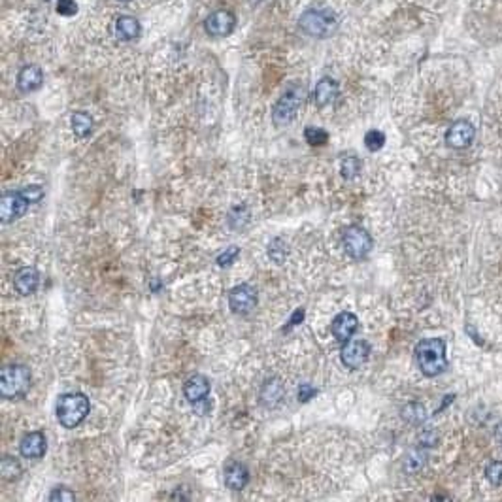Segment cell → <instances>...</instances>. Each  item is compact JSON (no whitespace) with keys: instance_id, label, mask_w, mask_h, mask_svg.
I'll return each instance as SVG.
<instances>
[{"instance_id":"cell-13","label":"cell","mask_w":502,"mask_h":502,"mask_svg":"<svg viewBox=\"0 0 502 502\" xmlns=\"http://www.w3.org/2000/svg\"><path fill=\"white\" fill-rule=\"evenodd\" d=\"M47 451V440L46 434L42 431H34V433L25 434L19 444V453L25 459H40L46 455Z\"/></svg>"},{"instance_id":"cell-36","label":"cell","mask_w":502,"mask_h":502,"mask_svg":"<svg viewBox=\"0 0 502 502\" xmlns=\"http://www.w3.org/2000/svg\"><path fill=\"white\" fill-rule=\"evenodd\" d=\"M304 308H298V310H295V313L291 315V320H289V325L287 327L283 328V331H289L291 327H295V325H298L300 321L304 320Z\"/></svg>"},{"instance_id":"cell-23","label":"cell","mask_w":502,"mask_h":502,"mask_svg":"<svg viewBox=\"0 0 502 502\" xmlns=\"http://www.w3.org/2000/svg\"><path fill=\"white\" fill-rule=\"evenodd\" d=\"M287 255H289V250H287V243L283 242L282 238H274L268 243V257L274 261L276 265H283Z\"/></svg>"},{"instance_id":"cell-4","label":"cell","mask_w":502,"mask_h":502,"mask_svg":"<svg viewBox=\"0 0 502 502\" xmlns=\"http://www.w3.org/2000/svg\"><path fill=\"white\" fill-rule=\"evenodd\" d=\"M336 16L333 12L327 10H308L300 16L298 27L300 31L306 32L308 36H315V38H325L331 32L336 29Z\"/></svg>"},{"instance_id":"cell-34","label":"cell","mask_w":502,"mask_h":502,"mask_svg":"<svg viewBox=\"0 0 502 502\" xmlns=\"http://www.w3.org/2000/svg\"><path fill=\"white\" fill-rule=\"evenodd\" d=\"M76 12H77V4L74 0H59V2H57V14H59V16L64 17L76 16Z\"/></svg>"},{"instance_id":"cell-35","label":"cell","mask_w":502,"mask_h":502,"mask_svg":"<svg viewBox=\"0 0 502 502\" xmlns=\"http://www.w3.org/2000/svg\"><path fill=\"white\" fill-rule=\"evenodd\" d=\"M315 395H318V389L313 387L312 383H300V387H298V403H308Z\"/></svg>"},{"instance_id":"cell-6","label":"cell","mask_w":502,"mask_h":502,"mask_svg":"<svg viewBox=\"0 0 502 502\" xmlns=\"http://www.w3.org/2000/svg\"><path fill=\"white\" fill-rule=\"evenodd\" d=\"M342 246L344 251L350 255L351 259L361 261L365 259L366 255L372 251L374 240L365 228L359 227V225H351V227L344 228Z\"/></svg>"},{"instance_id":"cell-27","label":"cell","mask_w":502,"mask_h":502,"mask_svg":"<svg viewBox=\"0 0 502 502\" xmlns=\"http://www.w3.org/2000/svg\"><path fill=\"white\" fill-rule=\"evenodd\" d=\"M304 138L310 145L320 147V145H325L328 142V132L327 130L320 129V127H306Z\"/></svg>"},{"instance_id":"cell-24","label":"cell","mask_w":502,"mask_h":502,"mask_svg":"<svg viewBox=\"0 0 502 502\" xmlns=\"http://www.w3.org/2000/svg\"><path fill=\"white\" fill-rule=\"evenodd\" d=\"M228 227L230 228H243L250 221V210L246 206H235L228 213Z\"/></svg>"},{"instance_id":"cell-37","label":"cell","mask_w":502,"mask_h":502,"mask_svg":"<svg viewBox=\"0 0 502 502\" xmlns=\"http://www.w3.org/2000/svg\"><path fill=\"white\" fill-rule=\"evenodd\" d=\"M119 2H130V0H119Z\"/></svg>"},{"instance_id":"cell-7","label":"cell","mask_w":502,"mask_h":502,"mask_svg":"<svg viewBox=\"0 0 502 502\" xmlns=\"http://www.w3.org/2000/svg\"><path fill=\"white\" fill-rule=\"evenodd\" d=\"M257 302H259L257 289L250 283H240L228 291V308H230V312L238 313V315L250 313L257 306Z\"/></svg>"},{"instance_id":"cell-18","label":"cell","mask_w":502,"mask_h":502,"mask_svg":"<svg viewBox=\"0 0 502 502\" xmlns=\"http://www.w3.org/2000/svg\"><path fill=\"white\" fill-rule=\"evenodd\" d=\"M338 97V84H336L333 77H321L315 89H313L312 99L318 108H325L328 104H333Z\"/></svg>"},{"instance_id":"cell-31","label":"cell","mask_w":502,"mask_h":502,"mask_svg":"<svg viewBox=\"0 0 502 502\" xmlns=\"http://www.w3.org/2000/svg\"><path fill=\"white\" fill-rule=\"evenodd\" d=\"M49 501L51 502H72L76 501V494L70 491L69 487H55L51 494H49Z\"/></svg>"},{"instance_id":"cell-2","label":"cell","mask_w":502,"mask_h":502,"mask_svg":"<svg viewBox=\"0 0 502 502\" xmlns=\"http://www.w3.org/2000/svg\"><path fill=\"white\" fill-rule=\"evenodd\" d=\"M32 383L31 368L25 365H6L0 370V396L2 398H21L29 393Z\"/></svg>"},{"instance_id":"cell-16","label":"cell","mask_w":502,"mask_h":502,"mask_svg":"<svg viewBox=\"0 0 502 502\" xmlns=\"http://www.w3.org/2000/svg\"><path fill=\"white\" fill-rule=\"evenodd\" d=\"M40 285V274L36 268L32 267H23L17 270L14 274V287L19 295H32L36 293Z\"/></svg>"},{"instance_id":"cell-21","label":"cell","mask_w":502,"mask_h":502,"mask_svg":"<svg viewBox=\"0 0 502 502\" xmlns=\"http://www.w3.org/2000/svg\"><path fill=\"white\" fill-rule=\"evenodd\" d=\"M70 125H72L74 134L80 138L89 136L93 132V117L89 114H85V112H76V114H72V117H70Z\"/></svg>"},{"instance_id":"cell-8","label":"cell","mask_w":502,"mask_h":502,"mask_svg":"<svg viewBox=\"0 0 502 502\" xmlns=\"http://www.w3.org/2000/svg\"><path fill=\"white\" fill-rule=\"evenodd\" d=\"M29 200L23 197L21 191H6L0 197V217L2 223H12V221L23 217L29 210Z\"/></svg>"},{"instance_id":"cell-32","label":"cell","mask_w":502,"mask_h":502,"mask_svg":"<svg viewBox=\"0 0 502 502\" xmlns=\"http://www.w3.org/2000/svg\"><path fill=\"white\" fill-rule=\"evenodd\" d=\"M238 255H240V248H238V246H230V248H227V250L223 251L219 257H217V265H219V267H228V265L235 263Z\"/></svg>"},{"instance_id":"cell-17","label":"cell","mask_w":502,"mask_h":502,"mask_svg":"<svg viewBox=\"0 0 502 502\" xmlns=\"http://www.w3.org/2000/svg\"><path fill=\"white\" fill-rule=\"evenodd\" d=\"M44 84V72L36 64H29L21 69V72L17 74V89L23 93H32L40 89Z\"/></svg>"},{"instance_id":"cell-19","label":"cell","mask_w":502,"mask_h":502,"mask_svg":"<svg viewBox=\"0 0 502 502\" xmlns=\"http://www.w3.org/2000/svg\"><path fill=\"white\" fill-rule=\"evenodd\" d=\"M283 395H285L283 383L278 378H272L265 381V385L261 389V404L265 408H276L283 401Z\"/></svg>"},{"instance_id":"cell-5","label":"cell","mask_w":502,"mask_h":502,"mask_svg":"<svg viewBox=\"0 0 502 502\" xmlns=\"http://www.w3.org/2000/svg\"><path fill=\"white\" fill-rule=\"evenodd\" d=\"M304 102V89L302 87H291L287 91L283 93L280 100L276 102L274 110H272V121L278 125V127H283V125H289L295 117H297L298 110L302 106Z\"/></svg>"},{"instance_id":"cell-1","label":"cell","mask_w":502,"mask_h":502,"mask_svg":"<svg viewBox=\"0 0 502 502\" xmlns=\"http://www.w3.org/2000/svg\"><path fill=\"white\" fill-rule=\"evenodd\" d=\"M416 361L427 378H434L448 368L446 342L442 338H425L416 346Z\"/></svg>"},{"instance_id":"cell-28","label":"cell","mask_w":502,"mask_h":502,"mask_svg":"<svg viewBox=\"0 0 502 502\" xmlns=\"http://www.w3.org/2000/svg\"><path fill=\"white\" fill-rule=\"evenodd\" d=\"M365 145L368 152H380L381 147L385 145V134L381 130H368L365 134Z\"/></svg>"},{"instance_id":"cell-9","label":"cell","mask_w":502,"mask_h":502,"mask_svg":"<svg viewBox=\"0 0 502 502\" xmlns=\"http://www.w3.org/2000/svg\"><path fill=\"white\" fill-rule=\"evenodd\" d=\"M370 355V346L366 340L355 338V340H348L344 342L342 351H340V359H342V365L351 370H357L365 365Z\"/></svg>"},{"instance_id":"cell-10","label":"cell","mask_w":502,"mask_h":502,"mask_svg":"<svg viewBox=\"0 0 502 502\" xmlns=\"http://www.w3.org/2000/svg\"><path fill=\"white\" fill-rule=\"evenodd\" d=\"M476 138V129L470 121L466 119H461V121H455L446 132V144L451 147V150H466L468 145H472Z\"/></svg>"},{"instance_id":"cell-22","label":"cell","mask_w":502,"mask_h":502,"mask_svg":"<svg viewBox=\"0 0 502 502\" xmlns=\"http://www.w3.org/2000/svg\"><path fill=\"white\" fill-rule=\"evenodd\" d=\"M0 472H2V478L6 479V481H14V479H17L21 476L23 468H21L19 461H16L14 457L4 455L2 457V461H0Z\"/></svg>"},{"instance_id":"cell-26","label":"cell","mask_w":502,"mask_h":502,"mask_svg":"<svg viewBox=\"0 0 502 502\" xmlns=\"http://www.w3.org/2000/svg\"><path fill=\"white\" fill-rule=\"evenodd\" d=\"M340 170H342V176L346 180H355L361 174V170H363V163H361L359 157L350 155V157H346L342 160V168Z\"/></svg>"},{"instance_id":"cell-29","label":"cell","mask_w":502,"mask_h":502,"mask_svg":"<svg viewBox=\"0 0 502 502\" xmlns=\"http://www.w3.org/2000/svg\"><path fill=\"white\" fill-rule=\"evenodd\" d=\"M427 461V455L425 451H421V449H414L410 455L406 457V461H404V470L406 472H418Z\"/></svg>"},{"instance_id":"cell-3","label":"cell","mask_w":502,"mask_h":502,"mask_svg":"<svg viewBox=\"0 0 502 502\" xmlns=\"http://www.w3.org/2000/svg\"><path fill=\"white\" fill-rule=\"evenodd\" d=\"M91 404L84 393H64L57 401V419L64 429H76L89 416Z\"/></svg>"},{"instance_id":"cell-12","label":"cell","mask_w":502,"mask_h":502,"mask_svg":"<svg viewBox=\"0 0 502 502\" xmlns=\"http://www.w3.org/2000/svg\"><path fill=\"white\" fill-rule=\"evenodd\" d=\"M359 328V320L355 313L351 312H340L333 320V325H331V331H333V336H335L338 342H348L351 336L357 333Z\"/></svg>"},{"instance_id":"cell-33","label":"cell","mask_w":502,"mask_h":502,"mask_svg":"<svg viewBox=\"0 0 502 502\" xmlns=\"http://www.w3.org/2000/svg\"><path fill=\"white\" fill-rule=\"evenodd\" d=\"M21 193H23V197L27 198L31 204H36V202H40V200L44 198V189H42L40 185H29V187H23Z\"/></svg>"},{"instance_id":"cell-30","label":"cell","mask_w":502,"mask_h":502,"mask_svg":"<svg viewBox=\"0 0 502 502\" xmlns=\"http://www.w3.org/2000/svg\"><path fill=\"white\" fill-rule=\"evenodd\" d=\"M486 476H487V479L493 483V486H501L502 483V463L501 461H493V463L487 464Z\"/></svg>"},{"instance_id":"cell-14","label":"cell","mask_w":502,"mask_h":502,"mask_svg":"<svg viewBox=\"0 0 502 502\" xmlns=\"http://www.w3.org/2000/svg\"><path fill=\"white\" fill-rule=\"evenodd\" d=\"M183 395L191 404L204 403L210 395V380L204 374H195L183 383Z\"/></svg>"},{"instance_id":"cell-20","label":"cell","mask_w":502,"mask_h":502,"mask_svg":"<svg viewBox=\"0 0 502 502\" xmlns=\"http://www.w3.org/2000/svg\"><path fill=\"white\" fill-rule=\"evenodd\" d=\"M115 34L119 40H134L140 34V23L134 17L123 16L115 23Z\"/></svg>"},{"instance_id":"cell-15","label":"cell","mask_w":502,"mask_h":502,"mask_svg":"<svg viewBox=\"0 0 502 502\" xmlns=\"http://www.w3.org/2000/svg\"><path fill=\"white\" fill-rule=\"evenodd\" d=\"M223 479L230 491H242L250 481V470L240 461H228L223 470Z\"/></svg>"},{"instance_id":"cell-11","label":"cell","mask_w":502,"mask_h":502,"mask_svg":"<svg viewBox=\"0 0 502 502\" xmlns=\"http://www.w3.org/2000/svg\"><path fill=\"white\" fill-rule=\"evenodd\" d=\"M235 25L236 17L232 12H228V10H217V12H213L212 16L206 19L204 27L208 34H212V36H227V34L235 31Z\"/></svg>"},{"instance_id":"cell-25","label":"cell","mask_w":502,"mask_h":502,"mask_svg":"<svg viewBox=\"0 0 502 502\" xmlns=\"http://www.w3.org/2000/svg\"><path fill=\"white\" fill-rule=\"evenodd\" d=\"M403 418L408 421V423H414V425H419V423H423L427 418V411H425V406L419 403H411L408 404L406 408L403 410Z\"/></svg>"}]
</instances>
